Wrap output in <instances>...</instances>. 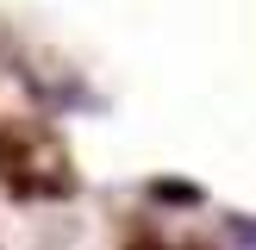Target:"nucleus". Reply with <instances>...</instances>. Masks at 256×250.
Listing matches in <instances>:
<instances>
[{
    "label": "nucleus",
    "instance_id": "nucleus-1",
    "mask_svg": "<svg viewBox=\"0 0 256 250\" xmlns=\"http://www.w3.org/2000/svg\"><path fill=\"white\" fill-rule=\"evenodd\" d=\"M156 194L169 200V206H194V200H200V188H194V182H188V188H182V182H156Z\"/></svg>",
    "mask_w": 256,
    "mask_h": 250
},
{
    "label": "nucleus",
    "instance_id": "nucleus-2",
    "mask_svg": "<svg viewBox=\"0 0 256 250\" xmlns=\"http://www.w3.org/2000/svg\"><path fill=\"white\" fill-rule=\"evenodd\" d=\"M232 250H256V219H232Z\"/></svg>",
    "mask_w": 256,
    "mask_h": 250
}]
</instances>
